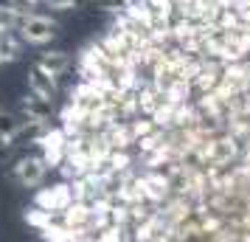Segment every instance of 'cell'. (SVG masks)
<instances>
[{
	"instance_id": "6da1fadb",
	"label": "cell",
	"mask_w": 250,
	"mask_h": 242,
	"mask_svg": "<svg viewBox=\"0 0 250 242\" xmlns=\"http://www.w3.org/2000/svg\"><path fill=\"white\" fill-rule=\"evenodd\" d=\"M20 40L23 43H28V45H48L54 37H57L59 25L57 20H51V17H45V14H28V17H23V23H20Z\"/></svg>"
},
{
	"instance_id": "7a4b0ae2",
	"label": "cell",
	"mask_w": 250,
	"mask_h": 242,
	"mask_svg": "<svg viewBox=\"0 0 250 242\" xmlns=\"http://www.w3.org/2000/svg\"><path fill=\"white\" fill-rule=\"evenodd\" d=\"M40 147V158L45 161L48 169H59L65 161V147H68V135L62 132V127H48L45 135L37 141Z\"/></svg>"
},
{
	"instance_id": "3957f363",
	"label": "cell",
	"mask_w": 250,
	"mask_h": 242,
	"mask_svg": "<svg viewBox=\"0 0 250 242\" xmlns=\"http://www.w3.org/2000/svg\"><path fill=\"white\" fill-rule=\"evenodd\" d=\"M45 175H48V166H45V161H42L40 155H25V158H20V161L12 166V177L20 186H25V189L42 186Z\"/></svg>"
},
{
	"instance_id": "277c9868",
	"label": "cell",
	"mask_w": 250,
	"mask_h": 242,
	"mask_svg": "<svg viewBox=\"0 0 250 242\" xmlns=\"http://www.w3.org/2000/svg\"><path fill=\"white\" fill-rule=\"evenodd\" d=\"M70 203H73V195H70L68 183L45 186V189H40L34 195V206L42 208V211H51V214H62Z\"/></svg>"
},
{
	"instance_id": "5b68a950",
	"label": "cell",
	"mask_w": 250,
	"mask_h": 242,
	"mask_svg": "<svg viewBox=\"0 0 250 242\" xmlns=\"http://www.w3.org/2000/svg\"><path fill=\"white\" fill-rule=\"evenodd\" d=\"M99 135H102V141L110 150H135V138H132L129 121H113V124H107Z\"/></svg>"
},
{
	"instance_id": "8992f818",
	"label": "cell",
	"mask_w": 250,
	"mask_h": 242,
	"mask_svg": "<svg viewBox=\"0 0 250 242\" xmlns=\"http://www.w3.org/2000/svg\"><path fill=\"white\" fill-rule=\"evenodd\" d=\"M59 222H62L68 231H93L90 228V206L73 200V203L59 214ZM93 234H96V231H93Z\"/></svg>"
},
{
	"instance_id": "52a82bcc",
	"label": "cell",
	"mask_w": 250,
	"mask_h": 242,
	"mask_svg": "<svg viewBox=\"0 0 250 242\" xmlns=\"http://www.w3.org/2000/svg\"><path fill=\"white\" fill-rule=\"evenodd\" d=\"M28 88H31V93L42 96V99H51V102H54V96H57V90H59L57 76H51V73L42 70L40 65H31V70H28Z\"/></svg>"
},
{
	"instance_id": "ba28073f",
	"label": "cell",
	"mask_w": 250,
	"mask_h": 242,
	"mask_svg": "<svg viewBox=\"0 0 250 242\" xmlns=\"http://www.w3.org/2000/svg\"><path fill=\"white\" fill-rule=\"evenodd\" d=\"M20 107H23L25 118H34V121H48V118L54 115V102H51V99H42V96H37V93H28Z\"/></svg>"
},
{
	"instance_id": "9c48e42d",
	"label": "cell",
	"mask_w": 250,
	"mask_h": 242,
	"mask_svg": "<svg viewBox=\"0 0 250 242\" xmlns=\"http://www.w3.org/2000/svg\"><path fill=\"white\" fill-rule=\"evenodd\" d=\"M28 14H31V9L20 0H14L9 6H0V31H17L23 17H28Z\"/></svg>"
},
{
	"instance_id": "30bf717a",
	"label": "cell",
	"mask_w": 250,
	"mask_h": 242,
	"mask_svg": "<svg viewBox=\"0 0 250 242\" xmlns=\"http://www.w3.org/2000/svg\"><path fill=\"white\" fill-rule=\"evenodd\" d=\"M37 65L42 70H48L51 76H62L70 68V54L68 51H45V54H40Z\"/></svg>"
},
{
	"instance_id": "8fae6325",
	"label": "cell",
	"mask_w": 250,
	"mask_h": 242,
	"mask_svg": "<svg viewBox=\"0 0 250 242\" xmlns=\"http://www.w3.org/2000/svg\"><path fill=\"white\" fill-rule=\"evenodd\" d=\"M23 54V40L14 37V31H0V59L3 62H14Z\"/></svg>"
},
{
	"instance_id": "7c38bea8",
	"label": "cell",
	"mask_w": 250,
	"mask_h": 242,
	"mask_svg": "<svg viewBox=\"0 0 250 242\" xmlns=\"http://www.w3.org/2000/svg\"><path fill=\"white\" fill-rule=\"evenodd\" d=\"M48 127H51L48 121H34V118H23V121H17V138L37 144V141L45 135V130H48Z\"/></svg>"
},
{
	"instance_id": "4fadbf2b",
	"label": "cell",
	"mask_w": 250,
	"mask_h": 242,
	"mask_svg": "<svg viewBox=\"0 0 250 242\" xmlns=\"http://www.w3.org/2000/svg\"><path fill=\"white\" fill-rule=\"evenodd\" d=\"M23 220H25V222H28V225H31L34 231H40V228H45L48 222H54V220H57V214H51V211H42V208H37L34 203H31V206L23 211Z\"/></svg>"
},
{
	"instance_id": "5bb4252c",
	"label": "cell",
	"mask_w": 250,
	"mask_h": 242,
	"mask_svg": "<svg viewBox=\"0 0 250 242\" xmlns=\"http://www.w3.org/2000/svg\"><path fill=\"white\" fill-rule=\"evenodd\" d=\"M37 234H40V240L42 242H68V228L59 222V214H57L54 222H48L45 228H40Z\"/></svg>"
},
{
	"instance_id": "9a60e30c",
	"label": "cell",
	"mask_w": 250,
	"mask_h": 242,
	"mask_svg": "<svg viewBox=\"0 0 250 242\" xmlns=\"http://www.w3.org/2000/svg\"><path fill=\"white\" fill-rule=\"evenodd\" d=\"M87 0H45L48 9H57V12H70V9H82Z\"/></svg>"
},
{
	"instance_id": "2e32d148",
	"label": "cell",
	"mask_w": 250,
	"mask_h": 242,
	"mask_svg": "<svg viewBox=\"0 0 250 242\" xmlns=\"http://www.w3.org/2000/svg\"><path fill=\"white\" fill-rule=\"evenodd\" d=\"M99 6L107 9V12H121V9L129 6V0H99Z\"/></svg>"
},
{
	"instance_id": "e0dca14e",
	"label": "cell",
	"mask_w": 250,
	"mask_h": 242,
	"mask_svg": "<svg viewBox=\"0 0 250 242\" xmlns=\"http://www.w3.org/2000/svg\"><path fill=\"white\" fill-rule=\"evenodd\" d=\"M208 6H216V9H228L230 6V0H205Z\"/></svg>"
},
{
	"instance_id": "ac0fdd59",
	"label": "cell",
	"mask_w": 250,
	"mask_h": 242,
	"mask_svg": "<svg viewBox=\"0 0 250 242\" xmlns=\"http://www.w3.org/2000/svg\"><path fill=\"white\" fill-rule=\"evenodd\" d=\"M20 3H25V6H34L37 0H20Z\"/></svg>"
},
{
	"instance_id": "d6986e66",
	"label": "cell",
	"mask_w": 250,
	"mask_h": 242,
	"mask_svg": "<svg viewBox=\"0 0 250 242\" xmlns=\"http://www.w3.org/2000/svg\"><path fill=\"white\" fill-rule=\"evenodd\" d=\"M3 65H6V62H3V59H0V68H3Z\"/></svg>"
},
{
	"instance_id": "ffe728a7",
	"label": "cell",
	"mask_w": 250,
	"mask_h": 242,
	"mask_svg": "<svg viewBox=\"0 0 250 242\" xmlns=\"http://www.w3.org/2000/svg\"><path fill=\"white\" fill-rule=\"evenodd\" d=\"M0 113H3V110H0Z\"/></svg>"
}]
</instances>
